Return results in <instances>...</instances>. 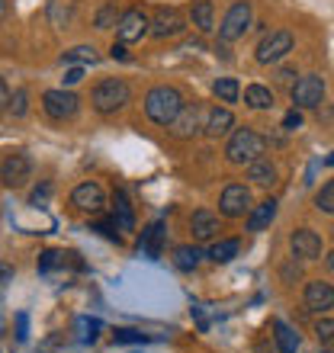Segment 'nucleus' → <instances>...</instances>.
<instances>
[{"label":"nucleus","instance_id":"obj_1","mask_svg":"<svg viewBox=\"0 0 334 353\" xmlns=\"http://www.w3.org/2000/svg\"><path fill=\"white\" fill-rule=\"evenodd\" d=\"M184 110V97L177 87H151L148 97H145V112H148L151 122L158 125H170L177 119V112Z\"/></svg>","mask_w":334,"mask_h":353},{"label":"nucleus","instance_id":"obj_2","mask_svg":"<svg viewBox=\"0 0 334 353\" xmlns=\"http://www.w3.org/2000/svg\"><path fill=\"white\" fill-rule=\"evenodd\" d=\"M129 100H132V87L126 84L122 77H103L100 84L93 87V93H90L93 110L103 112V116H110V112L122 110Z\"/></svg>","mask_w":334,"mask_h":353},{"label":"nucleus","instance_id":"obj_3","mask_svg":"<svg viewBox=\"0 0 334 353\" xmlns=\"http://www.w3.org/2000/svg\"><path fill=\"white\" fill-rule=\"evenodd\" d=\"M267 148V139L257 135L254 129H238L228 139V148H225V158L232 161V164H250V161H257Z\"/></svg>","mask_w":334,"mask_h":353},{"label":"nucleus","instance_id":"obj_4","mask_svg":"<svg viewBox=\"0 0 334 353\" xmlns=\"http://www.w3.org/2000/svg\"><path fill=\"white\" fill-rule=\"evenodd\" d=\"M250 26V3L248 0H238L228 13H225L222 26H219V39L222 42H235V39H242Z\"/></svg>","mask_w":334,"mask_h":353},{"label":"nucleus","instance_id":"obj_5","mask_svg":"<svg viewBox=\"0 0 334 353\" xmlns=\"http://www.w3.org/2000/svg\"><path fill=\"white\" fill-rule=\"evenodd\" d=\"M219 209L225 219H242L244 212H250V190L244 183H228L219 196Z\"/></svg>","mask_w":334,"mask_h":353},{"label":"nucleus","instance_id":"obj_6","mask_svg":"<svg viewBox=\"0 0 334 353\" xmlns=\"http://www.w3.org/2000/svg\"><path fill=\"white\" fill-rule=\"evenodd\" d=\"M325 97V81L318 74H306L299 77L296 87H293V103H296V110H315L318 103Z\"/></svg>","mask_w":334,"mask_h":353},{"label":"nucleus","instance_id":"obj_7","mask_svg":"<svg viewBox=\"0 0 334 353\" xmlns=\"http://www.w3.org/2000/svg\"><path fill=\"white\" fill-rule=\"evenodd\" d=\"M289 52H293V36L286 29H277V32L264 36V42L257 46V61L260 65H273L279 58H286Z\"/></svg>","mask_w":334,"mask_h":353},{"label":"nucleus","instance_id":"obj_8","mask_svg":"<svg viewBox=\"0 0 334 353\" xmlns=\"http://www.w3.org/2000/svg\"><path fill=\"white\" fill-rule=\"evenodd\" d=\"M77 97L71 90H46L42 93V110L52 116V119H58V122H65V119H71L77 112Z\"/></svg>","mask_w":334,"mask_h":353},{"label":"nucleus","instance_id":"obj_9","mask_svg":"<svg viewBox=\"0 0 334 353\" xmlns=\"http://www.w3.org/2000/svg\"><path fill=\"white\" fill-rule=\"evenodd\" d=\"M71 205L75 209H81V212H103V205H106V196H103V190L93 180H84V183L75 186V193H71Z\"/></svg>","mask_w":334,"mask_h":353},{"label":"nucleus","instance_id":"obj_10","mask_svg":"<svg viewBox=\"0 0 334 353\" xmlns=\"http://www.w3.org/2000/svg\"><path fill=\"white\" fill-rule=\"evenodd\" d=\"M32 176V161H29V154H10V158H3V164H0V180H3V186H23Z\"/></svg>","mask_w":334,"mask_h":353},{"label":"nucleus","instance_id":"obj_11","mask_svg":"<svg viewBox=\"0 0 334 353\" xmlns=\"http://www.w3.org/2000/svg\"><path fill=\"white\" fill-rule=\"evenodd\" d=\"M148 29H151V23L141 10H126V13L119 17V23H116V36H119V42L129 46V42H139Z\"/></svg>","mask_w":334,"mask_h":353},{"label":"nucleus","instance_id":"obj_12","mask_svg":"<svg viewBox=\"0 0 334 353\" xmlns=\"http://www.w3.org/2000/svg\"><path fill=\"white\" fill-rule=\"evenodd\" d=\"M184 17H180V10L177 7H161L158 13H155V19H151V36L155 39H167V36H180L184 32Z\"/></svg>","mask_w":334,"mask_h":353},{"label":"nucleus","instance_id":"obj_13","mask_svg":"<svg viewBox=\"0 0 334 353\" xmlns=\"http://www.w3.org/2000/svg\"><path fill=\"white\" fill-rule=\"evenodd\" d=\"M289 248L302 261H318L322 257V234L312 232V228H299V232L289 234Z\"/></svg>","mask_w":334,"mask_h":353},{"label":"nucleus","instance_id":"obj_14","mask_svg":"<svg viewBox=\"0 0 334 353\" xmlns=\"http://www.w3.org/2000/svg\"><path fill=\"white\" fill-rule=\"evenodd\" d=\"M196 132H199V110L190 106V103H184V110L177 112V119L170 122V135L186 141V139H193Z\"/></svg>","mask_w":334,"mask_h":353},{"label":"nucleus","instance_id":"obj_15","mask_svg":"<svg viewBox=\"0 0 334 353\" xmlns=\"http://www.w3.org/2000/svg\"><path fill=\"white\" fill-rule=\"evenodd\" d=\"M306 308L308 312H328V308H334V286L331 283H322V279L308 283L306 286Z\"/></svg>","mask_w":334,"mask_h":353},{"label":"nucleus","instance_id":"obj_16","mask_svg":"<svg viewBox=\"0 0 334 353\" xmlns=\"http://www.w3.org/2000/svg\"><path fill=\"white\" fill-rule=\"evenodd\" d=\"M219 215L209 212V209H196L193 219H190V232H193L196 241H213L215 234H219Z\"/></svg>","mask_w":334,"mask_h":353},{"label":"nucleus","instance_id":"obj_17","mask_svg":"<svg viewBox=\"0 0 334 353\" xmlns=\"http://www.w3.org/2000/svg\"><path fill=\"white\" fill-rule=\"evenodd\" d=\"M112 222L119 232H135V212H132V203L126 190H116L112 193Z\"/></svg>","mask_w":334,"mask_h":353},{"label":"nucleus","instance_id":"obj_18","mask_svg":"<svg viewBox=\"0 0 334 353\" xmlns=\"http://www.w3.org/2000/svg\"><path fill=\"white\" fill-rule=\"evenodd\" d=\"M164 241H167V228H164V222H155V225H148V232H141V254L145 257H151V261H158L161 257V251H164Z\"/></svg>","mask_w":334,"mask_h":353},{"label":"nucleus","instance_id":"obj_19","mask_svg":"<svg viewBox=\"0 0 334 353\" xmlns=\"http://www.w3.org/2000/svg\"><path fill=\"white\" fill-rule=\"evenodd\" d=\"M277 219V203L273 199H264L260 205H254L248 212V232H267Z\"/></svg>","mask_w":334,"mask_h":353},{"label":"nucleus","instance_id":"obj_20","mask_svg":"<svg viewBox=\"0 0 334 353\" xmlns=\"http://www.w3.org/2000/svg\"><path fill=\"white\" fill-rule=\"evenodd\" d=\"M232 125H235V116H232V110H219L215 106L213 112H209V119H206V135H213V139H222V135H228L232 132Z\"/></svg>","mask_w":334,"mask_h":353},{"label":"nucleus","instance_id":"obj_21","mask_svg":"<svg viewBox=\"0 0 334 353\" xmlns=\"http://www.w3.org/2000/svg\"><path fill=\"white\" fill-rule=\"evenodd\" d=\"M248 180H254L257 186H273L277 183V168L270 158H257L248 164Z\"/></svg>","mask_w":334,"mask_h":353},{"label":"nucleus","instance_id":"obj_22","mask_svg":"<svg viewBox=\"0 0 334 353\" xmlns=\"http://www.w3.org/2000/svg\"><path fill=\"white\" fill-rule=\"evenodd\" d=\"M273 337H277V347H279V353H296L299 350V334H296V327H289L283 318H277L273 321Z\"/></svg>","mask_w":334,"mask_h":353},{"label":"nucleus","instance_id":"obj_23","mask_svg":"<svg viewBox=\"0 0 334 353\" xmlns=\"http://www.w3.org/2000/svg\"><path fill=\"white\" fill-rule=\"evenodd\" d=\"M203 261V251L196 248V244H180L174 251V267L177 270H196Z\"/></svg>","mask_w":334,"mask_h":353},{"label":"nucleus","instance_id":"obj_24","mask_svg":"<svg viewBox=\"0 0 334 353\" xmlns=\"http://www.w3.org/2000/svg\"><path fill=\"white\" fill-rule=\"evenodd\" d=\"M244 103H248L250 110H270L273 106V93L260 84H250V87H244Z\"/></svg>","mask_w":334,"mask_h":353},{"label":"nucleus","instance_id":"obj_25","mask_svg":"<svg viewBox=\"0 0 334 353\" xmlns=\"http://www.w3.org/2000/svg\"><path fill=\"white\" fill-rule=\"evenodd\" d=\"M238 248H242V244L235 241V238H228V241H215L213 248H209V254H206V257H209V261H215V263H228V261H235V257H238Z\"/></svg>","mask_w":334,"mask_h":353},{"label":"nucleus","instance_id":"obj_26","mask_svg":"<svg viewBox=\"0 0 334 353\" xmlns=\"http://www.w3.org/2000/svg\"><path fill=\"white\" fill-rule=\"evenodd\" d=\"M193 26L199 32H213V3L209 0H196L193 3Z\"/></svg>","mask_w":334,"mask_h":353},{"label":"nucleus","instance_id":"obj_27","mask_svg":"<svg viewBox=\"0 0 334 353\" xmlns=\"http://www.w3.org/2000/svg\"><path fill=\"white\" fill-rule=\"evenodd\" d=\"M61 61H65V65H93V61H97V52H93V46H77V48H71V52H65Z\"/></svg>","mask_w":334,"mask_h":353},{"label":"nucleus","instance_id":"obj_28","mask_svg":"<svg viewBox=\"0 0 334 353\" xmlns=\"http://www.w3.org/2000/svg\"><path fill=\"white\" fill-rule=\"evenodd\" d=\"M213 90H215V97H219L222 103H235V100H238V93H242L235 77H219V81L213 84Z\"/></svg>","mask_w":334,"mask_h":353},{"label":"nucleus","instance_id":"obj_29","mask_svg":"<svg viewBox=\"0 0 334 353\" xmlns=\"http://www.w3.org/2000/svg\"><path fill=\"white\" fill-rule=\"evenodd\" d=\"M119 7H116V3H103L100 10H97V19H93V26L97 29H110V26H116V23H119Z\"/></svg>","mask_w":334,"mask_h":353},{"label":"nucleus","instance_id":"obj_30","mask_svg":"<svg viewBox=\"0 0 334 353\" xmlns=\"http://www.w3.org/2000/svg\"><path fill=\"white\" fill-rule=\"evenodd\" d=\"M112 341H116V344H148L151 337L135 331V327H119V331L112 334Z\"/></svg>","mask_w":334,"mask_h":353},{"label":"nucleus","instance_id":"obj_31","mask_svg":"<svg viewBox=\"0 0 334 353\" xmlns=\"http://www.w3.org/2000/svg\"><path fill=\"white\" fill-rule=\"evenodd\" d=\"M315 205H318V212H328V215L334 212V180H328V183L318 190Z\"/></svg>","mask_w":334,"mask_h":353},{"label":"nucleus","instance_id":"obj_32","mask_svg":"<svg viewBox=\"0 0 334 353\" xmlns=\"http://www.w3.org/2000/svg\"><path fill=\"white\" fill-rule=\"evenodd\" d=\"M77 331H81V341H93L97 331H103V325L97 318H81V321H77Z\"/></svg>","mask_w":334,"mask_h":353},{"label":"nucleus","instance_id":"obj_33","mask_svg":"<svg viewBox=\"0 0 334 353\" xmlns=\"http://www.w3.org/2000/svg\"><path fill=\"white\" fill-rule=\"evenodd\" d=\"M315 334H318L322 344H331L334 341V318H322V321L315 325Z\"/></svg>","mask_w":334,"mask_h":353},{"label":"nucleus","instance_id":"obj_34","mask_svg":"<svg viewBox=\"0 0 334 353\" xmlns=\"http://www.w3.org/2000/svg\"><path fill=\"white\" fill-rule=\"evenodd\" d=\"M26 100H29V93L26 90H17L13 97H10V110H13V116H26Z\"/></svg>","mask_w":334,"mask_h":353},{"label":"nucleus","instance_id":"obj_35","mask_svg":"<svg viewBox=\"0 0 334 353\" xmlns=\"http://www.w3.org/2000/svg\"><path fill=\"white\" fill-rule=\"evenodd\" d=\"M93 232H100L106 241H119V228H116V222H97L93 225Z\"/></svg>","mask_w":334,"mask_h":353},{"label":"nucleus","instance_id":"obj_36","mask_svg":"<svg viewBox=\"0 0 334 353\" xmlns=\"http://www.w3.org/2000/svg\"><path fill=\"white\" fill-rule=\"evenodd\" d=\"M283 129H286V132L302 129V112H299V110H289L286 116H283Z\"/></svg>","mask_w":334,"mask_h":353},{"label":"nucleus","instance_id":"obj_37","mask_svg":"<svg viewBox=\"0 0 334 353\" xmlns=\"http://www.w3.org/2000/svg\"><path fill=\"white\" fill-rule=\"evenodd\" d=\"M17 337L19 341H29V315L26 312H19L17 315Z\"/></svg>","mask_w":334,"mask_h":353},{"label":"nucleus","instance_id":"obj_38","mask_svg":"<svg viewBox=\"0 0 334 353\" xmlns=\"http://www.w3.org/2000/svg\"><path fill=\"white\" fill-rule=\"evenodd\" d=\"M48 193H52V183H42V190H36V193H32V199H29V203H32V205H46Z\"/></svg>","mask_w":334,"mask_h":353},{"label":"nucleus","instance_id":"obj_39","mask_svg":"<svg viewBox=\"0 0 334 353\" xmlns=\"http://www.w3.org/2000/svg\"><path fill=\"white\" fill-rule=\"evenodd\" d=\"M10 97H13V93H10L7 81H3V77H0V110H7V106H10Z\"/></svg>","mask_w":334,"mask_h":353},{"label":"nucleus","instance_id":"obj_40","mask_svg":"<svg viewBox=\"0 0 334 353\" xmlns=\"http://www.w3.org/2000/svg\"><path fill=\"white\" fill-rule=\"evenodd\" d=\"M110 55H112V58H119V61H126V58H129V52H126V42H112Z\"/></svg>","mask_w":334,"mask_h":353},{"label":"nucleus","instance_id":"obj_41","mask_svg":"<svg viewBox=\"0 0 334 353\" xmlns=\"http://www.w3.org/2000/svg\"><path fill=\"white\" fill-rule=\"evenodd\" d=\"M81 81H84V71H81V68H71V71L65 74V84H81Z\"/></svg>","mask_w":334,"mask_h":353},{"label":"nucleus","instance_id":"obj_42","mask_svg":"<svg viewBox=\"0 0 334 353\" xmlns=\"http://www.w3.org/2000/svg\"><path fill=\"white\" fill-rule=\"evenodd\" d=\"M10 279H13V267H10V263H0V286L10 283Z\"/></svg>","mask_w":334,"mask_h":353},{"label":"nucleus","instance_id":"obj_43","mask_svg":"<svg viewBox=\"0 0 334 353\" xmlns=\"http://www.w3.org/2000/svg\"><path fill=\"white\" fill-rule=\"evenodd\" d=\"M279 84H289V81H293V77H296V71H293V68H283V71H279Z\"/></svg>","mask_w":334,"mask_h":353},{"label":"nucleus","instance_id":"obj_44","mask_svg":"<svg viewBox=\"0 0 334 353\" xmlns=\"http://www.w3.org/2000/svg\"><path fill=\"white\" fill-rule=\"evenodd\" d=\"M193 315H196V325H199V331H206V327H209V321H206V315L196 305H193Z\"/></svg>","mask_w":334,"mask_h":353},{"label":"nucleus","instance_id":"obj_45","mask_svg":"<svg viewBox=\"0 0 334 353\" xmlns=\"http://www.w3.org/2000/svg\"><path fill=\"white\" fill-rule=\"evenodd\" d=\"M61 344V337H52V341H46V344H42V353H48V350H55V347Z\"/></svg>","mask_w":334,"mask_h":353},{"label":"nucleus","instance_id":"obj_46","mask_svg":"<svg viewBox=\"0 0 334 353\" xmlns=\"http://www.w3.org/2000/svg\"><path fill=\"white\" fill-rule=\"evenodd\" d=\"M7 13H10V3H7V0H0V23L7 19Z\"/></svg>","mask_w":334,"mask_h":353},{"label":"nucleus","instance_id":"obj_47","mask_svg":"<svg viewBox=\"0 0 334 353\" xmlns=\"http://www.w3.org/2000/svg\"><path fill=\"white\" fill-rule=\"evenodd\" d=\"M325 263H328V270H334V251L328 254V261H325Z\"/></svg>","mask_w":334,"mask_h":353},{"label":"nucleus","instance_id":"obj_48","mask_svg":"<svg viewBox=\"0 0 334 353\" xmlns=\"http://www.w3.org/2000/svg\"><path fill=\"white\" fill-rule=\"evenodd\" d=\"M325 164H328V168H334V151H331V154H328V158H325Z\"/></svg>","mask_w":334,"mask_h":353}]
</instances>
